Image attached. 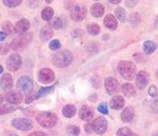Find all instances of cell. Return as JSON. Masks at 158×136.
Returning <instances> with one entry per match:
<instances>
[{"label":"cell","mask_w":158,"mask_h":136,"mask_svg":"<svg viewBox=\"0 0 158 136\" xmlns=\"http://www.w3.org/2000/svg\"><path fill=\"white\" fill-rule=\"evenodd\" d=\"M73 60V55L70 51L62 50L56 53L53 56V63L57 68H65V66H70Z\"/></svg>","instance_id":"6da1fadb"},{"label":"cell","mask_w":158,"mask_h":136,"mask_svg":"<svg viewBox=\"0 0 158 136\" xmlns=\"http://www.w3.org/2000/svg\"><path fill=\"white\" fill-rule=\"evenodd\" d=\"M120 75L127 80H133L136 76V66L132 61H121L118 66Z\"/></svg>","instance_id":"7a4b0ae2"},{"label":"cell","mask_w":158,"mask_h":136,"mask_svg":"<svg viewBox=\"0 0 158 136\" xmlns=\"http://www.w3.org/2000/svg\"><path fill=\"white\" fill-rule=\"evenodd\" d=\"M37 122L41 125L42 128H53L57 124V116L54 113L51 112H41L37 115L36 117Z\"/></svg>","instance_id":"3957f363"},{"label":"cell","mask_w":158,"mask_h":136,"mask_svg":"<svg viewBox=\"0 0 158 136\" xmlns=\"http://www.w3.org/2000/svg\"><path fill=\"white\" fill-rule=\"evenodd\" d=\"M31 39H32V34H27V33H24V34H21L19 36H17L14 40L11 43V47L14 51H22L23 49L27 48V45H29Z\"/></svg>","instance_id":"277c9868"},{"label":"cell","mask_w":158,"mask_h":136,"mask_svg":"<svg viewBox=\"0 0 158 136\" xmlns=\"http://www.w3.org/2000/svg\"><path fill=\"white\" fill-rule=\"evenodd\" d=\"M17 89H18L19 93L27 95L33 91V89H34V83H33V80L30 77L22 76V77H20L18 79V81H17Z\"/></svg>","instance_id":"5b68a950"},{"label":"cell","mask_w":158,"mask_h":136,"mask_svg":"<svg viewBox=\"0 0 158 136\" xmlns=\"http://www.w3.org/2000/svg\"><path fill=\"white\" fill-rule=\"evenodd\" d=\"M71 18L74 21H81L85 19L86 15V9L85 6H80V4H75L71 7Z\"/></svg>","instance_id":"8992f818"},{"label":"cell","mask_w":158,"mask_h":136,"mask_svg":"<svg viewBox=\"0 0 158 136\" xmlns=\"http://www.w3.org/2000/svg\"><path fill=\"white\" fill-rule=\"evenodd\" d=\"M21 63H22V60H21V57H20L19 54L15 53V54H12L6 60V66L10 71L12 72H15L17 70H19V68L21 66Z\"/></svg>","instance_id":"52a82bcc"},{"label":"cell","mask_w":158,"mask_h":136,"mask_svg":"<svg viewBox=\"0 0 158 136\" xmlns=\"http://www.w3.org/2000/svg\"><path fill=\"white\" fill-rule=\"evenodd\" d=\"M104 87H106V92L110 95H115L119 92L120 89V84H119L118 80L113 77H108L104 81Z\"/></svg>","instance_id":"ba28073f"},{"label":"cell","mask_w":158,"mask_h":136,"mask_svg":"<svg viewBox=\"0 0 158 136\" xmlns=\"http://www.w3.org/2000/svg\"><path fill=\"white\" fill-rule=\"evenodd\" d=\"M55 79V74L52 70L48 68L41 69L38 73V80L42 83H51Z\"/></svg>","instance_id":"9c48e42d"},{"label":"cell","mask_w":158,"mask_h":136,"mask_svg":"<svg viewBox=\"0 0 158 136\" xmlns=\"http://www.w3.org/2000/svg\"><path fill=\"white\" fill-rule=\"evenodd\" d=\"M12 125L14 128L20 131H29L33 128L32 120L27 118H15L12 121Z\"/></svg>","instance_id":"30bf717a"},{"label":"cell","mask_w":158,"mask_h":136,"mask_svg":"<svg viewBox=\"0 0 158 136\" xmlns=\"http://www.w3.org/2000/svg\"><path fill=\"white\" fill-rule=\"evenodd\" d=\"M92 128H93V130L95 131L96 133H98V134H102V133H104L106 131L108 122H106V118H103V117H98V118H96L93 121V124H92Z\"/></svg>","instance_id":"8fae6325"},{"label":"cell","mask_w":158,"mask_h":136,"mask_svg":"<svg viewBox=\"0 0 158 136\" xmlns=\"http://www.w3.org/2000/svg\"><path fill=\"white\" fill-rule=\"evenodd\" d=\"M149 74L144 71H140L136 76V87H138V89L142 90L147 87L148 83H149Z\"/></svg>","instance_id":"7c38bea8"},{"label":"cell","mask_w":158,"mask_h":136,"mask_svg":"<svg viewBox=\"0 0 158 136\" xmlns=\"http://www.w3.org/2000/svg\"><path fill=\"white\" fill-rule=\"evenodd\" d=\"M4 98L6 99L9 104L16 106V104H19L22 101V95L17 91H10L9 93H6Z\"/></svg>","instance_id":"4fadbf2b"},{"label":"cell","mask_w":158,"mask_h":136,"mask_svg":"<svg viewBox=\"0 0 158 136\" xmlns=\"http://www.w3.org/2000/svg\"><path fill=\"white\" fill-rule=\"evenodd\" d=\"M0 87L4 91H9L13 88V77L11 74L6 73L2 75L1 79H0Z\"/></svg>","instance_id":"5bb4252c"},{"label":"cell","mask_w":158,"mask_h":136,"mask_svg":"<svg viewBox=\"0 0 158 136\" xmlns=\"http://www.w3.org/2000/svg\"><path fill=\"white\" fill-rule=\"evenodd\" d=\"M29 28H30V22L27 21V19L22 18V19H20L19 21L15 24V32L18 33L20 35L24 34V33L29 30Z\"/></svg>","instance_id":"9a60e30c"},{"label":"cell","mask_w":158,"mask_h":136,"mask_svg":"<svg viewBox=\"0 0 158 136\" xmlns=\"http://www.w3.org/2000/svg\"><path fill=\"white\" fill-rule=\"evenodd\" d=\"M40 40L42 41H49L51 38L53 37V30L51 28V25H44L39 33Z\"/></svg>","instance_id":"2e32d148"},{"label":"cell","mask_w":158,"mask_h":136,"mask_svg":"<svg viewBox=\"0 0 158 136\" xmlns=\"http://www.w3.org/2000/svg\"><path fill=\"white\" fill-rule=\"evenodd\" d=\"M93 110L89 106H82L79 111V117L82 120H90L93 117Z\"/></svg>","instance_id":"e0dca14e"},{"label":"cell","mask_w":158,"mask_h":136,"mask_svg":"<svg viewBox=\"0 0 158 136\" xmlns=\"http://www.w3.org/2000/svg\"><path fill=\"white\" fill-rule=\"evenodd\" d=\"M110 107L114 110H120L124 107V99L121 96H114L110 101Z\"/></svg>","instance_id":"ac0fdd59"},{"label":"cell","mask_w":158,"mask_h":136,"mask_svg":"<svg viewBox=\"0 0 158 136\" xmlns=\"http://www.w3.org/2000/svg\"><path fill=\"white\" fill-rule=\"evenodd\" d=\"M134 109L132 107H127L121 113V120L123 122H130L134 118Z\"/></svg>","instance_id":"d6986e66"},{"label":"cell","mask_w":158,"mask_h":136,"mask_svg":"<svg viewBox=\"0 0 158 136\" xmlns=\"http://www.w3.org/2000/svg\"><path fill=\"white\" fill-rule=\"evenodd\" d=\"M103 23H104V25H106V28H108L109 30H112V31L115 30L117 28L116 18L111 14L106 15V18H104V20H103Z\"/></svg>","instance_id":"ffe728a7"},{"label":"cell","mask_w":158,"mask_h":136,"mask_svg":"<svg viewBox=\"0 0 158 136\" xmlns=\"http://www.w3.org/2000/svg\"><path fill=\"white\" fill-rule=\"evenodd\" d=\"M91 13L94 17H101L104 14V6L100 3H95L91 7Z\"/></svg>","instance_id":"44dd1931"},{"label":"cell","mask_w":158,"mask_h":136,"mask_svg":"<svg viewBox=\"0 0 158 136\" xmlns=\"http://www.w3.org/2000/svg\"><path fill=\"white\" fill-rule=\"evenodd\" d=\"M17 109L16 106L11 104H0V115H4V114H9V113L14 112Z\"/></svg>","instance_id":"7402d4cb"},{"label":"cell","mask_w":158,"mask_h":136,"mask_svg":"<svg viewBox=\"0 0 158 136\" xmlns=\"http://www.w3.org/2000/svg\"><path fill=\"white\" fill-rule=\"evenodd\" d=\"M62 114H63V116L67 117V118H71V117H73L74 115L76 114V108L72 106V104H68V106H65L63 108Z\"/></svg>","instance_id":"603a6c76"},{"label":"cell","mask_w":158,"mask_h":136,"mask_svg":"<svg viewBox=\"0 0 158 136\" xmlns=\"http://www.w3.org/2000/svg\"><path fill=\"white\" fill-rule=\"evenodd\" d=\"M156 49H157V45L154 41L147 40V41L143 43V51L147 54H152Z\"/></svg>","instance_id":"cb8c5ba5"},{"label":"cell","mask_w":158,"mask_h":136,"mask_svg":"<svg viewBox=\"0 0 158 136\" xmlns=\"http://www.w3.org/2000/svg\"><path fill=\"white\" fill-rule=\"evenodd\" d=\"M121 90H122V93L128 97L133 96L135 94V88H134L133 84H131V83H124L123 86H122Z\"/></svg>","instance_id":"d4e9b609"},{"label":"cell","mask_w":158,"mask_h":136,"mask_svg":"<svg viewBox=\"0 0 158 136\" xmlns=\"http://www.w3.org/2000/svg\"><path fill=\"white\" fill-rule=\"evenodd\" d=\"M53 16H54V10L52 9V7H44L43 9V11L41 13V17L43 20H45V21H49V20H51L53 18Z\"/></svg>","instance_id":"484cf974"},{"label":"cell","mask_w":158,"mask_h":136,"mask_svg":"<svg viewBox=\"0 0 158 136\" xmlns=\"http://www.w3.org/2000/svg\"><path fill=\"white\" fill-rule=\"evenodd\" d=\"M86 29H88L89 34H91L93 36L98 35L99 32H100V28H99V25L96 24V23H90L88 25V28H86Z\"/></svg>","instance_id":"4316f807"},{"label":"cell","mask_w":158,"mask_h":136,"mask_svg":"<svg viewBox=\"0 0 158 136\" xmlns=\"http://www.w3.org/2000/svg\"><path fill=\"white\" fill-rule=\"evenodd\" d=\"M115 15L117 17V19L121 22H124L126 21V18H127V13L124 11L122 7H118V9L115 10Z\"/></svg>","instance_id":"83f0119b"},{"label":"cell","mask_w":158,"mask_h":136,"mask_svg":"<svg viewBox=\"0 0 158 136\" xmlns=\"http://www.w3.org/2000/svg\"><path fill=\"white\" fill-rule=\"evenodd\" d=\"M67 133L69 136H78L80 134V129L77 125H69L67 129Z\"/></svg>","instance_id":"f1b7e54d"},{"label":"cell","mask_w":158,"mask_h":136,"mask_svg":"<svg viewBox=\"0 0 158 136\" xmlns=\"http://www.w3.org/2000/svg\"><path fill=\"white\" fill-rule=\"evenodd\" d=\"M3 4L7 7H16L21 4V0H3Z\"/></svg>","instance_id":"f546056e"},{"label":"cell","mask_w":158,"mask_h":136,"mask_svg":"<svg viewBox=\"0 0 158 136\" xmlns=\"http://www.w3.org/2000/svg\"><path fill=\"white\" fill-rule=\"evenodd\" d=\"M117 136H133V132L129 128L123 127L117 131Z\"/></svg>","instance_id":"4dcf8cb0"},{"label":"cell","mask_w":158,"mask_h":136,"mask_svg":"<svg viewBox=\"0 0 158 136\" xmlns=\"http://www.w3.org/2000/svg\"><path fill=\"white\" fill-rule=\"evenodd\" d=\"M63 24H64L63 23V20L58 17L54 19V21H53V23H52V27L54 28V29H62Z\"/></svg>","instance_id":"1f68e13d"},{"label":"cell","mask_w":158,"mask_h":136,"mask_svg":"<svg viewBox=\"0 0 158 136\" xmlns=\"http://www.w3.org/2000/svg\"><path fill=\"white\" fill-rule=\"evenodd\" d=\"M52 90H53V87H50V88H41L39 91H38V93L36 95V98H38V97H41V96H44V95H47L48 93H50Z\"/></svg>","instance_id":"d6a6232c"},{"label":"cell","mask_w":158,"mask_h":136,"mask_svg":"<svg viewBox=\"0 0 158 136\" xmlns=\"http://www.w3.org/2000/svg\"><path fill=\"white\" fill-rule=\"evenodd\" d=\"M2 28H3V31H4V33L7 35V34H11V33L13 32V25L11 22H9V21H6V22H4L3 25H2Z\"/></svg>","instance_id":"836d02e7"},{"label":"cell","mask_w":158,"mask_h":136,"mask_svg":"<svg viewBox=\"0 0 158 136\" xmlns=\"http://www.w3.org/2000/svg\"><path fill=\"white\" fill-rule=\"evenodd\" d=\"M60 42H59V40H57V39H55V40H52L50 43V49L51 50H53V51H56V50H59L60 49Z\"/></svg>","instance_id":"e575fe53"},{"label":"cell","mask_w":158,"mask_h":136,"mask_svg":"<svg viewBox=\"0 0 158 136\" xmlns=\"http://www.w3.org/2000/svg\"><path fill=\"white\" fill-rule=\"evenodd\" d=\"M98 111L102 114H108V106H106V102H102L98 106Z\"/></svg>","instance_id":"d590c367"},{"label":"cell","mask_w":158,"mask_h":136,"mask_svg":"<svg viewBox=\"0 0 158 136\" xmlns=\"http://www.w3.org/2000/svg\"><path fill=\"white\" fill-rule=\"evenodd\" d=\"M149 94L151 95L152 97H155V96H157V94H158V92H157V88L155 86H152V87H150V89H149Z\"/></svg>","instance_id":"8d00e7d4"},{"label":"cell","mask_w":158,"mask_h":136,"mask_svg":"<svg viewBox=\"0 0 158 136\" xmlns=\"http://www.w3.org/2000/svg\"><path fill=\"white\" fill-rule=\"evenodd\" d=\"M27 136H48L45 133H43V132H40V131H37V132H33V133H31V134H29Z\"/></svg>","instance_id":"74e56055"},{"label":"cell","mask_w":158,"mask_h":136,"mask_svg":"<svg viewBox=\"0 0 158 136\" xmlns=\"http://www.w3.org/2000/svg\"><path fill=\"white\" fill-rule=\"evenodd\" d=\"M126 4L128 6H135L137 4V1H127Z\"/></svg>","instance_id":"f35d334b"},{"label":"cell","mask_w":158,"mask_h":136,"mask_svg":"<svg viewBox=\"0 0 158 136\" xmlns=\"http://www.w3.org/2000/svg\"><path fill=\"white\" fill-rule=\"evenodd\" d=\"M6 38V34L4 32H0V41H3Z\"/></svg>","instance_id":"ab89813d"},{"label":"cell","mask_w":158,"mask_h":136,"mask_svg":"<svg viewBox=\"0 0 158 136\" xmlns=\"http://www.w3.org/2000/svg\"><path fill=\"white\" fill-rule=\"evenodd\" d=\"M90 128H92V125H85V130H86V132H88V133H91Z\"/></svg>","instance_id":"60d3db41"},{"label":"cell","mask_w":158,"mask_h":136,"mask_svg":"<svg viewBox=\"0 0 158 136\" xmlns=\"http://www.w3.org/2000/svg\"><path fill=\"white\" fill-rule=\"evenodd\" d=\"M110 2H111V3H113V4H117V3H119V2H120V0H110Z\"/></svg>","instance_id":"b9f144b4"},{"label":"cell","mask_w":158,"mask_h":136,"mask_svg":"<svg viewBox=\"0 0 158 136\" xmlns=\"http://www.w3.org/2000/svg\"><path fill=\"white\" fill-rule=\"evenodd\" d=\"M7 136H18V135H17V134H15V133H10V134L7 135Z\"/></svg>","instance_id":"7bdbcfd3"},{"label":"cell","mask_w":158,"mask_h":136,"mask_svg":"<svg viewBox=\"0 0 158 136\" xmlns=\"http://www.w3.org/2000/svg\"><path fill=\"white\" fill-rule=\"evenodd\" d=\"M2 101H3V97L0 95V104H2Z\"/></svg>","instance_id":"ee69618b"},{"label":"cell","mask_w":158,"mask_h":136,"mask_svg":"<svg viewBox=\"0 0 158 136\" xmlns=\"http://www.w3.org/2000/svg\"><path fill=\"white\" fill-rule=\"evenodd\" d=\"M2 72H3V68H2V66H0V74H1Z\"/></svg>","instance_id":"f6af8a7d"},{"label":"cell","mask_w":158,"mask_h":136,"mask_svg":"<svg viewBox=\"0 0 158 136\" xmlns=\"http://www.w3.org/2000/svg\"><path fill=\"white\" fill-rule=\"evenodd\" d=\"M153 136H158V133H156V134H154V135H153Z\"/></svg>","instance_id":"bcb514c9"},{"label":"cell","mask_w":158,"mask_h":136,"mask_svg":"<svg viewBox=\"0 0 158 136\" xmlns=\"http://www.w3.org/2000/svg\"><path fill=\"white\" fill-rule=\"evenodd\" d=\"M157 76H158V72H157Z\"/></svg>","instance_id":"7dc6e473"}]
</instances>
